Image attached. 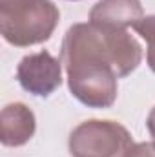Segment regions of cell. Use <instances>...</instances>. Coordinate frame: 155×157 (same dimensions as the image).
<instances>
[{"instance_id":"6da1fadb","label":"cell","mask_w":155,"mask_h":157,"mask_svg":"<svg viewBox=\"0 0 155 157\" xmlns=\"http://www.w3.org/2000/svg\"><path fill=\"white\" fill-rule=\"evenodd\" d=\"M141 44L126 29L75 24L62 42V64L73 97L89 108H108L117 99V78L141 62Z\"/></svg>"},{"instance_id":"7a4b0ae2","label":"cell","mask_w":155,"mask_h":157,"mask_svg":"<svg viewBox=\"0 0 155 157\" xmlns=\"http://www.w3.org/2000/svg\"><path fill=\"white\" fill-rule=\"evenodd\" d=\"M51 0H0V31L13 46H35L51 37L59 22Z\"/></svg>"},{"instance_id":"3957f363","label":"cell","mask_w":155,"mask_h":157,"mask_svg":"<svg viewBox=\"0 0 155 157\" xmlns=\"http://www.w3.org/2000/svg\"><path fill=\"white\" fill-rule=\"evenodd\" d=\"M131 144L128 130L113 121H86L70 135L73 157H122Z\"/></svg>"},{"instance_id":"277c9868","label":"cell","mask_w":155,"mask_h":157,"mask_svg":"<svg viewBox=\"0 0 155 157\" xmlns=\"http://www.w3.org/2000/svg\"><path fill=\"white\" fill-rule=\"evenodd\" d=\"M62 60L55 59L47 51H40L28 55L20 60L17 68V77L20 86L37 95L47 97L51 95L62 82Z\"/></svg>"},{"instance_id":"5b68a950","label":"cell","mask_w":155,"mask_h":157,"mask_svg":"<svg viewBox=\"0 0 155 157\" xmlns=\"http://www.w3.org/2000/svg\"><path fill=\"white\" fill-rule=\"evenodd\" d=\"M142 18L141 0H100L89 11V22L100 28L126 29Z\"/></svg>"},{"instance_id":"8992f818","label":"cell","mask_w":155,"mask_h":157,"mask_svg":"<svg viewBox=\"0 0 155 157\" xmlns=\"http://www.w3.org/2000/svg\"><path fill=\"white\" fill-rule=\"evenodd\" d=\"M35 133V115L33 112L22 104H7L2 110L0 119V139L6 146H22Z\"/></svg>"},{"instance_id":"52a82bcc","label":"cell","mask_w":155,"mask_h":157,"mask_svg":"<svg viewBox=\"0 0 155 157\" xmlns=\"http://www.w3.org/2000/svg\"><path fill=\"white\" fill-rule=\"evenodd\" d=\"M133 29L146 40V44H148V64H150L152 71L155 73V15L142 17L133 26Z\"/></svg>"},{"instance_id":"ba28073f","label":"cell","mask_w":155,"mask_h":157,"mask_svg":"<svg viewBox=\"0 0 155 157\" xmlns=\"http://www.w3.org/2000/svg\"><path fill=\"white\" fill-rule=\"evenodd\" d=\"M122 157H155V144L153 143H137V144H131Z\"/></svg>"},{"instance_id":"9c48e42d","label":"cell","mask_w":155,"mask_h":157,"mask_svg":"<svg viewBox=\"0 0 155 157\" xmlns=\"http://www.w3.org/2000/svg\"><path fill=\"white\" fill-rule=\"evenodd\" d=\"M146 126H148V132H150V135H152V139H153V144H155V106L152 108V112H150V115H148Z\"/></svg>"}]
</instances>
